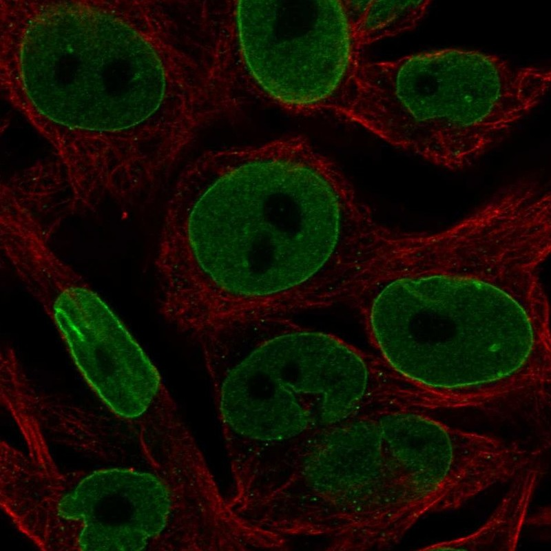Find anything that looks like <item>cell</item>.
Wrapping results in <instances>:
<instances>
[{
	"mask_svg": "<svg viewBox=\"0 0 551 551\" xmlns=\"http://www.w3.org/2000/svg\"><path fill=\"white\" fill-rule=\"evenodd\" d=\"M11 268L52 321L83 380L113 414L136 423L172 398L123 323L50 241L25 247Z\"/></svg>",
	"mask_w": 551,
	"mask_h": 551,
	"instance_id": "cell-8",
	"label": "cell"
},
{
	"mask_svg": "<svg viewBox=\"0 0 551 551\" xmlns=\"http://www.w3.org/2000/svg\"><path fill=\"white\" fill-rule=\"evenodd\" d=\"M375 298L373 336L387 361L447 406L483 401L530 351L532 326L510 276L479 262L428 260L396 269Z\"/></svg>",
	"mask_w": 551,
	"mask_h": 551,
	"instance_id": "cell-3",
	"label": "cell"
},
{
	"mask_svg": "<svg viewBox=\"0 0 551 551\" xmlns=\"http://www.w3.org/2000/svg\"><path fill=\"white\" fill-rule=\"evenodd\" d=\"M200 88L180 34L146 3L74 1L48 11L19 61L26 117L63 158L94 169L172 150Z\"/></svg>",
	"mask_w": 551,
	"mask_h": 551,
	"instance_id": "cell-2",
	"label": "cell"
},
{
	"mask_svg": "<svg viewBox=\"0 0 551 551\" xmlns=\"http://www.w3.org/2000/svg\"><path fill=\"white\" fill-rule=\"evenodd\" d=\"M373 216L335 163L302 136L208 150L168 199L156 267L196 329L267 315L276 300L361 250Z\"/></svg>",
	"mask_w": 551,
	"mask_h": 551,
	"instance_id": "cell-1",
	"label": "cell"
},
{
	"mask_svg": "<svg viewBox=\"0 0 551 551\" xmlns=\"http://www.w3.org/2000/svg\"><path fill=\"white\" fill-rule=\"evenodd\" d=\"M544 465L532 467L514 479L490 516L473 532L430 543L419 550H515L533 495L544 474Z\"/></svg>",
	"mask_w": 551,
	"mask_h": 551,
	"instance_id": "cell-10",
	"label": "cell"
},
{
	"mask_svg": "<svg viewBox=\"0 0 551 551\" xmlns=\"http://www.w3.org/2000/svg\"><path fill=\"white\" fill-rule=\"evenodd\" d=\"M306 490L354 525L393 526L397 487L377 419L326 426L308 441L295 472Z\"/></svg>",
	"mask_w": 551,
	"mask_h": 551,
	"instance_id": "cell-9",
	"label": "cell"
},
{
	"mask_svg": "<svg viewBox=\"0 0 551 551\" xmlns=\"http://www.w3.org/2000/svg\"><path fill=\"white\" fill-rule=\"evenodd\" d=\"M1 504L46 550H159L169 527L166 481L141 462L64 475L23 457L5 478Z\"/></svg>",
	"mask_w": 551,
	"mask_h": 551,
	"instance_id": "cell-7",
	"label": "cell"
},
{
	"mask_svg": "<svg viewBox=\"0 0 551 551\" xmlns=\"http://www.w3.org/2000/svg\"><path fill=\"white\" fill-rule=\"evenodd\" d=\"M197 25L215 68L246 100L345 116L361 59L342 1H202Z\"/></svg>",
	"mask_w": 551,
	"mask_h": 551,
	"instance_id": "cell-6",
	"label": "cell"
},
{
	"mask_svg": "<svg viewBox=\"0 0 551 551\" xmlns=\"http://www.w3.org/2000/svg\"><path fill=\"white\" fill-rule=\"evenodd\" d=\"M550 69L446 48L360 61L345 118L430 163L457 171L497 145L543 99Z\"/></svg>",
	"mask_w": 551,
	"mask_h": 551,
	"instance_id": "cell-4",
	"label": "cell"
},
{
	"mask_svg": "<svg viewBox=\"0 0 551 551\" xmlns=\"http://www.w3.org/2000/svg\"><path fill=\"white\" fill-rule=\"evenodd\" d=\"M218 417L247 439L282 444L318 418L346 420L361 403L368 373L349 346L317 332L273 331L267 317L232 322L196 337Z\"/></svg>",
	"mask_w": 551,
	"mask_h": 551,
	"instance_id": "cell-5",
	"label": "cell"
},
{
	"mask_svg": "<svg viewBox=\"0 0 551 551\" xmlns=\"http://www.w3.org/2000/svg\"><path fill=\"white\" fill-rule=\"evenodd\" d=\"M357 47L415 28L423 19L429 1H342Z\"/></svg>",
	"mask_w": 551,
	"mask_h": 551,
	"instance_id": "cell-11",
	"label": "cell"
}]
</instances>
